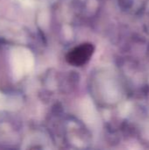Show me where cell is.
Listing matches in <instances>:
<instances>
[{
  "instance_id": "cell-1",
  "label": "cell",
  "mask_w": 149,
  "mask_h": 150,
  "mask_svg": "<svg viewBox=\"0 0 149 150\" xmlns=\"http://www.w3.org/2000/svg\"><path fill=\"white\" fill-rule=\"evenodd\" d=\"M94 52V46L90 43L81 44L71 49L67 56V62L76 67H80L88 62Z\"/></svg>"
}]
</instances>
